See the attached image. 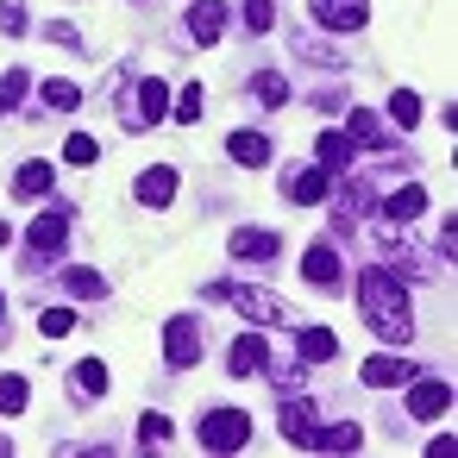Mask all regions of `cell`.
<instances>
[{
	"label": "cell",
	"instance_id": "obj_1",
	"mask_svg": "<svg viewBox=\"0 0 458 458\" xmlns=\"http://www.w3.org/2000/svg\"><path fill=\"white\" fill-rule=\"evenodd\" d=\"M358 308H364V327L377 339H395V345L414 339V301L389 270H358Z\"/></svg>",
	"mask_w": 458,
	"mask_h": 458
},
{
	"label": "cell",
	"instance_id": "obj_2",
	"mask_svg": "<svg viewBox=\"0 0 458 458\" xmlns=\"http://www.w3.org/2000/svg\"><path fill=\"white\" fill-rule=\"evenodd\" d=\"M120 114H126V132L164 126V120H170V89H164V76H139V82L120 95Z\"/></svg>",
	"mask_w": 458,
	"mask_h": 458
},
{
	"label": "cell",
	"instance_id": "obj_3",
	"mask_svg": "<svg viewBox=\"0 0 458 458\" xmlns=\"http://www.w3.org/2000/svg\"><path fill=\"white\" fill-rule=\"evenodd\" d=\"M214 301H233L251 327H289V308L270 295V289H239V283H208Z\"/></svg>",
	"mask_w": 458,
	"mask_h": 458
},
{
	"label": "cell",
	"instance_id": "obj_4",
	"mask_svg": "<svg viewBox=\"0 0 458 458\" xmlns=\"http://www.w3.org/2000/svg\"><path fill=\"white\" fill-rule=\"evenodd\" d=\"M195 439L208 452H245L251 445V414L245 408H208L201 427H195Z\"/></svg>",
	"mask_w": 458,
	"mask_h": 458
},
{
	"label": "cell",
	"instance_id": "obj_5",
	"mask_svg": "<svg viewBox=\"0 0 458 458\" xmlns=\"http://www.w3.org/2000/svg\"><path fill=\"white\" fill-rule=\"evenodd\" d=\"M164 364H170V370H195V364H201V320L176 314V320L164 327Z\"/></svg>",
	"mask_w": 458,
	"mask_h": 458
},
{
	"label": "cell",
	"instance_id": "obj_6",
	"mask_svg": "<svg viewBox=\"0 0 458 458\" xmlns=\"http://www.w3.org/2000/svg\"><path fill=\"white\" fill-rule=\"evenodd\" d=\"M402 389H408V414H414V420H439V414L452 408V383H445V377H420V370H414Z\"/></svg>",
	"mask_w": 458,
	"mask_h": 458
},
{
	"label": "cell",
	"instance_id": "obj_7",
	"mask_svg": "<svg viewBox=\"0 0 458 458\" xmlns=\"http://www.w3.org/2000/svg\"><path fill=\"white\" fill-rule=\"evenodd\" d=\"M26 245H32V258H57V251L70 245V214H57V208L45 214V208H38L32 226H26Z\"/></svg>",
	"mask_w": 458,
	"mask_h": 458
},
{
	"label": "cell",
	"instance_id": "obj_8",
	"mask_svg": "<svg viewBox=\"0 0 458 458\" xmlns=\"http://www.w3.org/2000/svg\"><path fill=\"white\" fill-rule=\"evenodd\" d=\"M327 195H333V176H327L320 164H301V170L283 176V201H295V208H314V201H327Z\"/></svg>",
	"mask_w": 458,
	"mask_h": 458
},
{
	"label": "cell",
	"instance_id": "obj_9",
	"mask_svg": "<svg viewBox=\"0 0 458 458\" xmlns=\"http://www.w3.org/2000/svg\"><path fill=\"white\" fill-rule=\"evenodd\" d=\"M314 20L327 32H364L370 26V0H314Z\"/></svg>",
	"mask_w": 458,
	"mask_h": 458
},
{
	"label": "cell",
	"instance_id": "obj_10",
	"mask_svg": "<svg viewBox=\"0 0 458 458\" xmlns=\"http://www.w3.org/2000/svg\"><path fill=\"white\" fill-rule=\"evenodd\" d=\"M226 370H233V377H258V370H270V345H264V333H239V339L226 345Z\"/></svg>",
	"mask_w": 458,
	"mask_h": 458
},
{
	"label": "cell",
	"instance_id": "obj_11",
	"mask_svg": "<svg viewBox=\"0 0 458 458\" xmlns=\"http://www.w3.org/2000/svg\"><path fill=\"white\" fill-rule=\"evenodd\" d=\"M226 20H233V13L220 7V0H189V20H182V26H189V38H195V45H220Z\"/></svg>",
	"mask_w": 458,
	"mask_h": 458
},
{
	"label": "cell",
	"instance_id": "obj_12",
	"mask_svg": "<svg viewBox=\"0 0 458 458\" xmlns=\"http://www.w3.org/2000/svg\"><path fill=\"white\" fill-rule=\"evenodd\" d=\"M226 245H233V258H251V264H270V258H283V239H276L270 226H239Z\"/></svg>",
	"mask_w": 458,
	"mask_h": 458
},
{
	"label": "cell",
	"instance_id": "obj_13",
	"mask_svg": "<svg viewBox=\"0 0 458 458\" xmlns=\"http://www.w3.org/2000/svg\"><path fill=\"white\" fill-rule=\"evenodd\" d=\"M295 358L301 364H333L339 358V333L333 327H295Z\"/></svg>",
	"mask_w": 458,
	"mask_h": 458
},
{
	"label": "cell",
	"instance_id": "obj_14",
	"mask_svg": "<svg viewBox=\"0 0 458 458\" xmlns=\"http://www.w3.org/2000/svg\"><path fill=\"white\" fill-rule=\"evenodd\" d=\"M276 420H283V439H289V445H314V427H320V420H314V402H308V395L283 402Z\"/></svg>",
	"mask_w": 458,
	"mask_h": 458
},
{
	"label": "cell",
	"instance_id": "obj_15",
	"mask_svg": "<svg viewBox=\"0 0 458 458\" xmlns=\"http://www.w3.org/2000/svg\"><path fill=\"white\" fill-rule=\"evenodd\" d=\"M314 157H320V170H327V176H345V170H352V157H358V145H352L345 132H333V126H327V132L314 139Z\"/></svg>",
	"mask_w": 458,
	"mask_h": 458
},
{
	"label": "cell",
	"instance_id": "obj_16",
	"mask_svg": "<svg viewBox=\"0 0 458 458\" xmlns=\"http://www.w3.org/2000/svg\"><path fill=\"white\" fill-rule=\"evenodd\" d=\"M301 276H308L314 289H339L345 264H339V251H333V245H308V258H301Z\"/></svg>",
	"mask_w": 458,
	"mask_h": 458
},
{
	"label": "cell",
	"instance_id": "obj_17",
	"mask_svg": "<svg viewBox=\"0 0 458 458\" xmlns=\"http://www.w3.org/2000/svg\"><path fill=\"white\" fill-rule=\"evenodd\" d=\"M408 377H414V364H408V358H389V352L364 358V383H370V389H402Z\"/></svg>",
	"mask_w": 458,
	"mask_h": 458
},
{
	"label": "cell",
	"instance_id": "obj_18",
	"mask_svg": "<svg viewBox=\"0 0 458 458\" xmlns=\"http://www.w3.org/2000/svg\"><path fill=\"white\" fill-rule=\"evenodd\" d=\"M345 139H352V145H370V151H383V145H389V126H383L370 107H352V114H345Z\"/></svg>",
	"mask_w": 458,
	"mask_h": 458
},
{
	"label": "cell",
	"instance_id": "obj_19",
	"mask_svg": "<svg viewBox=\"0 0 458 458\" xmlns=\"http://www.w3.org/2000/svg\"><path fill=\"white\" fill-rule=\"evenodd\" d=\"M51 182H57V170H51L45 157H32V164H20L13 195H20V201H45V195H51Z\"/></svg>",
	"mask_w": 458,
	"mask_h": 458
},
{
	"label": "cell",
	"instance_id": "obj_20",
	"mask_svg": "<svg viewBox=\"0 0 458 458\" xmlns=\"http://www.w3.org/2000/svg\"><path fill=\"white\" fill-rule=\"evenodd\" d=\"M139 201H145V208H170V201H176V170H170V164H151V170L139 176Z\"/></svg>",
	"mask_w": 458,
	"mask_h": 458
},
{
	"label": "cell",
	"instance_id": "obj_21",
	"mask_svg": "<svg viewBox=\"0 0 458 458\" xmlns=\"http://www.w3.org/2000/svg\"><path fill=\"white\" fill-rule=\"evenodd\" d=\"M70 395H76V402H101V395H107V364H101V358H82V364L70 370Z\"/></svg>",
	"mask_w": 458,
	"mask_h": 458
},
{
	"label": "cell",
	"instance_id": "obj_22",
	"mask_svg": "<svg viewBox=\"0 0 458 458\" xmlns=\"http://www.w3.org/2000/svg\"><path fill=\"white\" fill-rule=\"evenodd\" d=\"M358 445H364L358 420H327V427H314V445L308 452H358Z\"/></svg>",
	"mask_w": 458,
	"mask_h": 458
},
{
	"label": "cell",
	"instance_id": "obj_23",
	"mask_svg": "<svg viewBox=\"0 0 458 458\" xmlns=\"http://www.w3.org/2000/svg\"><path fill=\"white\" fill-rule=\"evenodd\" d=\"M383 214H389L395 226H402V220H420V214H427V189H420V182H402V189L383 201Z\"/></svg>",
	"mask_w": 458,
	"mask_h": 458
},
{
	"label": "cell",
	"instance_id": "obj_24",
	"mask_svg": "<svg viewBox=\"0 0 458 458\" xmlns=\"http://www.w3.org/2000/svg\"><path fill=\"white\" fill-rule=\"evenodd\" d=\"M226 157L233 164H270V139L264 132H233L226 139Z\"/></svg>",
	"mask_w": 458,
	"mask_h": 458
},
{
	"label": "cell",
	"instance_id": "obj_25",
	"mask_svg": "<svg viewBox=\"0 0 458 458\" xmlns=\"http://www.w3.org/2000/svg\"><path fill=\"white\" fill-rule=\"evenodd\" d=\"M38 107H51V114H76V107H82V89H76V82H45V89H38Z\"/></svg>",
	"mask_w": 458,
	"mask_h": 458
},
{
	"label": "cell",
	"instance_id": "obj_26",
	"mask_svg": "<svg viewBox=\"0 0 458 458\" xmlns=\"http://www.w3.org/2000/svg\"><path fill=\"white\" fill-rule=\"evenodd\" d=\"M251 95H258L264 107H283V101H289L295 89H289V82H283L276 70H258V76H251Z\"/></svg>",
	"mask_w": 458,
	"mask_h": 458
},
{
	"label": "cell",
	"instance_id": "obj_27",
	"mask_svg": "<svg viewBox=\"0 0 458 458\" xmlns=\"http://www.w3.org/2000/svg\"><path fill=\"white\" fill-rule=\"evenodd\" d=\"M64 289H70L76 301H101V295H107V283H101L95 270H64Z\"/></svg>",
	"mask_w": 458,
	"mask_h": 458
},
{
	"label": "cell",
	"instance_id": "obj_28",
	"mask_svg": "<svg viewBox=\"0 0 458 458\" xmlns=\"http://www.w3.org/2000/svg\"><path fill=\"white\" fill-rule=\"evenodd\" d=\"M26 402H32L26 377H0V414H26Z\"/></svg>",
	"mask_w": 458,
	"mask_h": 458
},
{
	"label": "cell",
	"instance_id": "obj_29",
	"mask_svg": "<svg viewBox=\"0 0 458 458\" xmlns=\"http://www.w3.org/2000/svg\"><path fill=\"white\" fill-rule=\"evenodd\" d=\"M26 89H32V70H7V82H0V120L26 101Z\"/></svg>",
	"mask_w": 458,
	"mask_h": 458
},
{
	"label": "cell",
	"instance_id": "obj_30",
	"mask_svg": "<svg viewBox=\"0 0 458 458\" xmlns=\"http://www.w3.org/2000/svg\"><path fill=\"white\" fill-rule=\"evenodd\" d=\"M295 57H308V64H320V70H345V51H327V45L301 38V32H295Z\"/></svg>",
	"mask_w": 458,
	"mask_h": 458
},
{
	"label": "cell",
	"instance_id": "obj_31",
	"mask_svg": "<svg viewBox=\"0 0 458 458\" xmlns=\"http://www.w3.org/2000/svg\"><path fill=\"white\" fill-rule=\"evenodd\" d=\"M38 333H45V339L76 333V308H38Z\"/></svg>",
	"mask_w": 458,
	"mask_h": 458
},
{
	"label": "cell",
	"instance_id": "obj_32",
	"mask_svg": "<svg viewBox=\"0 0 458 458\" xmlns=\"http://www.w3.org/2000/svg\"><path fill=\"white\" fill-rule=\"evenodd\" d=\"M170 439H176L170 414H139V445H170Z\"/></svg>",
	"mask_w": 458,
	"mask_h": 458
},
{
	"label": "cell",
	"instance_id": "obj_33",
	"mask_svg": "<svg viewBox=\"0 0 458 458\" xmlns=\"http://www.w3.org/2000/svg\"><path fill=\"white\" fill-rule=\"evenodd\" d=\"M201 107H208V95H201V82H189V89L176 95V126H195V120H201Z\"/></svg>",
	"mask_w": 458,
	"mask_h": 458
},
{
	"label": "cell",
	"instance_id": "obj_34",
	"mask_svg": "<svg viewBox=\"0 0 458 458\" xmlns=\"http://www.w3.org/2000/svg\"><path fill=\"white\" fill-rule=\"evenodd\" d=\"M389 120H395V126H414V120H420V95H414V89H395V95H389Z\"/></svg>",
	"mask_w": 458,
	"mask_h": 458
},
{
	"label": "cell",
	"instance_id": "obj_35",
	"mask_svg": "<svg viewBox=\"0 0 458 458\" xmlns=\"http://www.w3.org/2000/svg\"><path fill=\"white\" fill-rule=\"evenodd\" d=\"M95 157H101V145H95L89 132H70V139H64V164H95Z\"/></svg>",
	"mask_w": 458,
	"mask_h": 458
},
{
	"label": "cell",
	"instance_id": "obj_36",
	"mask_svg": "<svg viewBox=\"0 0 458 458\" xmlns=\"http://www.w3.org/2000/svg\"><path fill=\"white\" fill-rule=\"evenodd\" d=\"M0 32H7V38H26L32 26H26V7H20V0H0Z\"/></svg>",
	"mask_w": 458,
	"mask_h": 458
},
{
	"label": "cell",
	"instance_id": "obj_37",
	"mask_svg": "<svg viewBox=\"0 0 458 458\" xmlns=\"http://www.w3.org/2000/svg\"><path fill=\"white\" fill-rule=\"evenodd\" d=\"M276 26V7L270 0H245V32H270Z\"/></svg>",
	"mask_w": 458,
	"mask_h": 458
},
{
	"label": "cell",
	"instance_id": "obj_38",
	"mask_svg": "<svg viewBox=\"0 0 458 458\" xmlns=\"http://www.w3.org/2000/svg\"><path fill=\"white\" fill-rule=\"evenodd\" d=\"M45 38H51V45H64V51H82V32H76V26H64V20H57V26H45Z\"/></svg>",
	"mask_w": 458,
	"mask_h": 458
},
{
	"label": "cell",
	"instance_id": "obj_39",
	"mask_svg": "<svg viewBox=\"0 0 458 458\" xmlns=\"http://www.w3.org/2000/svg\"><path fill=\"white\" fill-rule=\"evenodd\" d=\"M0 245H13V226H7V220H0Z\"/></svg>",
	"mask_w": 458,
	"mask_h": 458
},
{
	"label": "cell",
	"instance_id": "obj_40",
	"mask_svg": "<svg viewBox=\"0 0 458 458\" xmlns=\"http://www.w3.org/2000/svg\"><path fill=\"white\" fill-rule=\"evenodd\" d=\"M0 327H7V295H0Z\"/></svg>",
	"mask_w": 458,
	"mask_h": 458
}]
</instances>
